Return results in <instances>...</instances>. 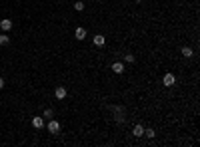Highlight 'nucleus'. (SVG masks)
<instances>
[{
  "mask_svg": "<svg viewBox=\"0 0 200 147\" xmlns=\"http://www.w3.org/2000/svg\"><path fill=\"white\" fill-rule=\"evenodd\" d=\"M108 110L112 111L114 121H116L118 125H124V123H126V110H124L122 105H108Z\"/></svg>",
  "mask_w": 200,
  "mask_h": 147,
  "instance_id": "1",
  "label": "nucleus"
},
{
  "mask_svg": "<svg viewBox=\"0 0 200 147\" xmlns=\"http://www.w3.org/2000/svg\"><path fill=\"white\" fill-rule=\"evenodd\" d=\"M46 127H48V131H50L52 135H58V133H60V123H58L56 119H50Z\"/></svg>",
  "mask_w": 200,
  "mask_h": 147,
  "instance_id": "2",
  "label": "nucleus"
},
{
  "mask_svg": "<svg viewBox=\"0 0 200 147\" xmlns=\"http://www.w3.org/2000/svg\"><path fill=\"white\" fill-rule=\"evenodd\" d=\"M162 84H164L166 86V88H172V86H174L176 84V76L174 74H164V78H162Z\"/></svg>",
  "mask_w": 200,
  "mask_h": 147,
  "instance_id": "3",
  "label": "nucleus"
},
{
  "mask_svg": "<svg viewBox=\"0 0 200 147\" xmlns=\"http://www.w3.org/2000/svg\"><path fill=\"white\" fill-rule=\"evenodd\" d=\"M66 96H68V91H66L64 86H58V88L54 90V97H56V100H64Z\"/></svg>",
  "mask_w": 200,
  "mask_h": 147,
  "instance_id": "4",
  "label": "nucleus"
},
{
  "mask_svg": "<svg viewBox=\"0 0 200 147\" xmlns=\"http://www.w3.org/2000/svg\"><path fill=\"white\" fill-rule=\"evenodd\" d=\"M0 28H2L4 32H10V30H12V20H10V18L0 20Z\"/></svg>",
  "mask_w": 200,
  "mask_h": 147,
  "instance_id": "5",
  "label": "nucleus"
},
{
  "mask_svg": "<svg viewBox=\"0 0 200 147\" xmlns=\"http://www.w3.org/2000/svg\"><path fill=\"white\" fill-rule=\"evenodd\" d=\"M74 36H76V40H84V38H86V28H82V26H76V30H74Z\"/></svg>",
  "mask_w": 200,
  "mask_h": 147,
  "instance_id": "6",
  "label": "nucleus"
},
{
  "mask_svg": "<svg viewBox=\"0 0 200 147\" xmlns=\"http://www.w3.org/2000/svg\"><path fill=\"white\" fill-rule=\"evenodd\" d=\"M32 127H34V129H42V127H44V117H32Z\"/></svg>",
  "mask_w": 200,
  "mask_h": 147,
  "instance_id": "7",
  "label": "nucleus"
},
{
  "mask_svg": "<svg viewBox=\"0 0 200 147\" xmlns=\"http://www.w3.org/2000/svg\"><path fill=\"white\" fill-rule=\"evenodd\" d=\"M110 68H112V72H114V74H124V62H114Z\"/></svg>",
  "mask_w": 200,
  "mask_h": 147,
  "instance_id": "8",
  "label": "nucleus"
},
{
  "mask_svg": "<svg viewBox=\"0 0 200 147\" xmlns=\"http://www.w3.org/2000/svg\"><path fill=\"white\" fill-rule=\"evenodd\" d=\"M92 42H94V46H98V48H100V46H104V44H106V38L102 36V34H96V36L92 38Z\"/></svg>",
  "mask_w": 200,
  "mask_h": 147,
  "instance_id": "9",
  "label": "nucleus"
},
{
  "mask_svg": "<svg viewBox=\"0 0 200 147\" xmlns=\"http://www.w3.org/2000/svg\"><path fill=\"white\" fill-rule=\"evenodd\" d=\"M132 135H134V137H142V135H144V127H142V125H134Z\"/></svg>",
  "mask_w": 200,
  "mask_h": 147,
  "instance_id": "10",
  "label": "nucleus"
},
{
  "mask_svg": "<svg viewBox=\"0 0 200 147\" xmlns=\"http://www.w3.org/2000/svg\"><path fill=\"white\" fill-rule=\"evenodd\" d=\"M142 137H148V139H154V137H156V131H154L152 127H144V135H142Z\"/></svg>",
  "mask_w": 200,
  "mask_h": 147,
  "instance_id": "11",
  "label": "nucleus"
},
{
  "mask_svg": "<svg viewBox=\"0 0 200 147\" xmlns=\"http://www.w3.org/2000/svg\"><path fill=\"white\" fill-rule=\"evenodd\" d=\"M182 56H184V58H192L194 56V50H192L190 46H184V48H182Z\"/></svg>",
  "mask_w": 200,
  "mask_h": 147,
  "instance_id": "12",
  "label": "nucleus"
},
{
  "mask_svg": "<svg viewBox=\"0 0 200 147\" xmlns=\"http://www.w3.org/2000/svg\"><path fill=\"white\" fill-rule=\"evenodd\" d=\"M10 44V36L8 34H0V46H8Z\"/></svg>",
  "mask_w": 200,
  "mask_h": 147,
  "instance_id": "13",
  "label": "nucleus"
},
{
  "mask_svg": "<svg viewBox=\"0 0 200 147\" xmlns=\"http://www.w3.org/2000/svg\"><path fill=\"white\" fill-rule=\"evenodd\" d=\"M42 117H46V119L54 117V110H52V107H46V110H44V115H42Z\"/></svg>",
  "mask_w": 200,
  "mask_h": 147,
  "instance_id": "14",
  "label": "nucleus"
},
{
  "mask_svg": "<svg viewBox=\"0 0 200 147\" xmlns=\"http://www.w3.org/2000/svg\"><path fill=\"white\" fill-rule=\"evenodd\" d=\"M84 8H86L84 2H80V0H78V2H74V10H76V12H82Z\"/></svg>",
  "mask_w": 200,
  "mask_h": 147,
  "instance_id": "15",
  "label": "nucleus"
},
{
  "mask_svg": "<svg viewBox=\"0 0 200 147\" xmlns=\"http://www.w3.org/2000/svg\"><path fill=\"white\" fill-rule=\"evenodd\" d=\"M134 60H136V58H134L132 54H124V62H128V64H134Z\"/></svg>",
  "mask_w": 200,
  "mask_h": 147,
  "instance_id": "16",
  "label": "nucleus"
},
{
  "mask_svg": "<svg viewBox=\"0 0 200 147\" xmlns=\"http://www.w3.org/2000/svg\"><path fill=\"white\" fill-rule=\"evenodd\" d=\"M2 88H4V78L0 76V90H2Z\"/></svg>",
  "mask_w": 200,
  "mask_h": 147,
  "instance_id": "17",
  "label": "nucleus"
},
{
  "mask_svg": "<svg viewBox=\"0 0 200 147\" xmlns=\"http://www.w3.org/2000/svg\"><path fill=\"white\" fill-rule=\"evenodd\" d=\"M136 2H140V0H136Z\"/></svg>",
  "mask_w": 200,
  "mask_h": 147,
  "instance_id": "18",
  "label": "nucleus"
}]
</instances>
